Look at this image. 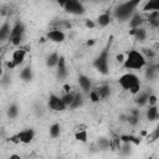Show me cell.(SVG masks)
<instances>
[{"label": "cell", "instance_id": "1", "mask_svg": "<svg viewBox=\"0 0 159 159\" xmlns=\"http://www.w3.org/2000/svg\"><path fill=\"white\" fill-rule=\"evenodd\" d=\"M139 2H140L139 0H132V1H125V2L117 5L114 11H113L114 17L118 19L119 21H124V20L130 19L134 15V10L139 5Z\"/></svg>", "mask_w": 159, "mask_h": 159}, {"label": "cell", "instance_id": "2", "mask_svg": "<svg viewBox=\"0 0 159 159\" xmlns=\"http://www.w3.org/2000/svg\"><path fill=\"white\" fill-rule=\"evenodd\" d=\"M147 65V58L142 52L137 50H130L127 53L125 61L123 63V68L125 70H142Z\"/></svg>", "mask_w": 159, "mask_h": 159}, {"label": "cell", "instance_id": "3", "mask_svg": "<svg viewBox=\"0 0 159 159\" xmlns=\"http://www.w3.org/2000/svg\"><path fill=\"white\" fill-rule=\"evenodd\" d=\"M111 43H112V37L109 39L107 46L101 51V53L97 56V58L93 61V66L94 68L102 73V75H108L109 72V66H108V58H109V48H111Z\"/></svg>", "mask_w": 159, "mask_h": 159}, {"label": "cell", "instance_id": "4", "mask_svg": "<svg viewBox=\"0 0 159 159\" xmlns=\"http://www.w3.org/2000/svg\"><path fill=\"white\" fill-rule=\"evenodd\" d=\"M61 6L65 7V10L70 14H73V15H82L84 14V6L81 1H76V0H68V1H65V2H61L60 4Z\"/></svg>", "mask_w": 159, "mask_h": 159}, {"label": "cell", "instance_id": "5", "mask_svg": "<svg viewBox=\"0 0 159 159\" xmlns=\"http://www.w3.org/2000/svg\"><path fill=\"white\" fill-rule=\"evenodd\" d=\"M118 82H119L120 87H122L123 89H127V91H129L133 86L140 83L138 76L134 75V73H125V75L120 76L119 80H118Z\"/></svg>", "mask_w": 159, "mask_h": 159}, {"label": "cell", "instance_id": "6", "mask_svg": "<svg viewBox=\"0 0 159 159\" xmlns=\"http://www.w3.org/2000/svg\"><path fill=\"white\" fill-rule=\"evenodd\" d=\"M48 107L55 112H62V111H65L67 108V106L63 103L62 98H60V97H57L55 94H50V97H48Z\"/></svg>", "mask_w": 159, "mask_h": 159}, {"label": "cell", "instance_id": "7", "mask_svg": "<svg viewBox=\"0 0 159 159\" xmlns=\"http://www.w3.org/2000/svg\"><path fill=\"white\" fill-rule=\"evenodd\" d=\"M46 37H47L50 41H52V42H63L66 36H65V32H63V31L53 29V30H51V31L47 32Z\"/></svg>", "mask_w": 159, "mask_h": 159}, {"label": "cell", "instance_id": "8", "mask_svg": "<svg viewBox=\"0 0 159 159\" xmlns=\"http://www.w3.org/2000/svg\"><path fill=\"white\" fill-rule=\"evenodd\" d=\"M17 134H19V137H20V139H21V143L29 144V143L32 142V139H34V137H35V130H34L32 128H27V129L21 130V132L17 133Z\"/></svg>", "mask_w": 159, "mask_h": 159}, {"label": "cell", "instance_id": "9", "mask_svg": "<svg viewBox=\"0 0 159 159\" xmlns=\"http://www.w3.org/2000/svg\"><path fill=\"white\" fill-rule=\"evenodd\" d=\"M129 35L133 36L137 41L142 42L147 39V30L144 27H138V29H130L129 30Z\"/></svg>", "mask_w": 159, "mask_h": 159}, {"label": "cell", "instance_id": "10", "mask_svg": "<svg viewBox=\"0 0 159 159\" xmlns=\"http://www.w3.org/2000/svg\"><path fill=\"white\" fill-rule=\"evenodd\" d=\"M25 56H26V51H25V50H22V48L20 47V48H17V50H15V51L12 52L11 61H12L16 66H19V65H21V63L24 62Z\"/></svg>", "mask_w": 159, "mask_h": 159}, {"label": "cell", "instance_id": "11", "mask_svg": "<svg viewBox=\"0 0 159 159\" xmlns=\"http://www.w3.org/2000/svg\"><path fill=\"white\" fill-rule=\"evenodd\" d=\"M143 22H144V17H143L142 14H139V12H134V15L129 19V26H130V29L142 27Z\"/></svg>", "mask_w": 159, "mask_h": 159}, {"label": "cell", "instance_id": "12", "mask_svg": "<svg viewBox=\"0 0 159 159\" xmlns=\"http://www.w3.org/2000/svg\"><path fill=\"white\" fill-rule=\"evenodd\" d=\"M24 32H25V26H24V24H22L21 21H16L15 25L12 26L10 39L17 37V36H24ZM10 39H9V40H10Z\"/></svg>", "mask_w": 159, "mask_h": 159}, {"label": "cell", "instance_id": "13", "mask_svg": "<svg viewBox=\"0 0 159 159\" xmlns=\"http://www.w3.org/2000/svg\"><path fill=\"white\" fill-rule=\"evenodd\" d=\"M122 144H123V142L120 140V137L119 135H113L112 137V139H109V149L112 150V152H120V149H122Z\"/></svg>", "mask_w": 159, "mask_h": 159}, {"label": "cell", "instance_id": "14", "mask_svg": "<svg viewBox=\"0 0 159 159\" xmlns=\"http://www.w3.org/2000/svg\"><path fill=\"white\" fill-rule=\"evenodd\" d=\"M67 76V68H66V61L65 57H60L58 60V65H57V77L60 80H63Z\"/></svg>", "mask_w": 159, "mask_h": 159}, {"label": "cell", "instance_id": "15", "mask_svg": "<svg viewBox=\"0 0 159 159\" xmlns=\"http://www.w3.org/2000/svg\"><path fill=\"white\" fill-rule=\"evenodd\" d=\"M11 30H12V27H10V24L7 21L4 22L1 25V27H0V40L1 41H5L6 39H10Z\"/></svg>", "mask_w": 159, "mask_h": 159}, {"label": "cell", "instance_id": "16", "mask_svg": "<svg viewBox=\"0 0 159 159\" xmlns=\"http://www.w3.org/2000/svg\"><path fill=\"white\" fill-rule=\"evenodd\" d=\"M96 92H97L99 99H106L111 96V87H109V84H102L98 88H96Z\"/></svg>", "mask_w": 159, "mask_h": 159}, {"label": "cell", "instance_id": "17", "mask_svg": "<svg viewBox=\"0 0 159 159\" xmlns=\"http://www.w3.org/2000/svg\"><path fill=\"white\" fill-rule=\"evenodd\" d=\"M120 140L123 143H128V144H134V145H139L140 142H142V138L140 137H135V135H132V134H123L120 135Z\"/></svg>", "mask_w": 159, "mask_h": 159}, {"label": "cell", "instance_id": "18", "mask_svg": "<svg viewBox=\"0 0 159 159\" xmlns=\"http://www.w3.org/2000/svg\"><path fill=\"white\" fill-rule=\"evenodd\" d=\"M78 83H80L81 88H82L84 92H88V91L91 89V87H92L91 80H89L87 76H84V75H80V76H78Z\"/></svg>", "mask_w": 159, "mask_h": 159}, {"label": "cell", "instance_id": "19", "mask_svg": "<svg viewBox=\"0 0 159 159\" xmlns=\"http://www.w3.org/2000/svg\"><path fill=\"white\" fill-rule=\"evenodd\" d=\"M143 11H159V0H149L144 4L143 6Z\"/></svg>", "mask_w": 159, "mask_h": 159}, {"label": "cell", "instance_id": "20", "mask_svg": "<svg viewBox=\"0 0 159 159\" xmlns=\"http://www.w3.org/2000/svg\"><path fill=\"white\" fill-rule=\"evenodd\" d=\"M149 96H150L149 92H139L138 96H137V98H135V103L139 107L145 106L148 103V101H149Z\"/></svg>", "mask_w": 159, "mask_h": 159}, {"label": "cell", "instance_id": "21", "mask_svg": "<svg viewBox=\"0 0 159 159\" xmlns=\"http://www.w3.org/2000/svg\"><path fill=\"white\" fill-rule=\"evenodd\" d=\"M148 22H149V25L152 27L158 29L159 27V11L149 12V15H148Z\"/></svg>", "mask_w": 159, "mask_h": 159}, {"label": "cell", "instance_id": "22", "mask_svg": "<svg viewBox=\"0 0 159 159\" xmlns=\"http://www.w3.org/2000/svg\"><path fill=\"white\" fill-rule=\"evenodd\" d=\"M139 116H140V113H139L138 109H132L130 113H129V116H127V122L130 125H135L139 122Z\"/></svg>", "mask_w": 159, "mask_h": 159}, {"label": "cell", "instance_id": "23", "mask_svg": "<svg viewBox=\"0 0 159 159\" xmlns=\"http://www.w3.org/2000/svg\"><path fill=\"white\" fill-rule=\"evenodd\" d=\"M58 60H60V56L57 52H52L47 58H46V65L47 67L52 68V67H56L58 65Z\"/></svg>", "mask_w": 159, "mask_h": 159}, {"label": "cell", "instance_id": "24", "mask_svg": "<svg viewBox=\"0 0 159 159\" xmlns=\"http://www.w3.org/2000/svg\"><path fill=\"white\" fill-rule=\"evenodd\" d=\"M159 118V111L157 106H149L147 111V119L148 120H157Z\"/></svg>", "mask_w": 159, "mask_h": 159}, {"label": "cell", "instance_id": "25", "mask_svg": "<svg viewBox=\"0 0 159 159\" xmlns=\"http://www.w3.org/2000/svg\"><path fill=\"white\" fill-rule=\"evenodd\" d=\"M20 77H21L22 81L30 82V81L32 80V70H31V67H30V66L24 67V68L21 70V72H20Z\"/></svg>", "mask_w": 159, "mask_h": 159}, {"label": "cell", "instance_id": "26", "mask_svg": "<svg viewBox=\"0 0 159 159\" xmlns=\"http://www.w3.org/2000/svg\"><path fill=\"white\" fill-rule=\"evenodd\" d=\"M111 21H112L111 15H109V14H107V12H106V14L99 15V16H98V19H97V24H98L101 27H106V26H108Z\"/></svg>", "mask_w": 159, "mask_h": 159}, {"label": "cell", "instance_id": "27", "mask_svg": "<svg viewBox=\"0 0 159 159\" xmlns=\"http://www.w3.org/2000/svg\"><path fill=\"white\" fill-rule=\"evenodd\" d=\"M48 133H50V137L51 138H58L60 137V134H61V127H60V124L58 123H53L51 127H50V130H48Z\"/></svg>", "mask_w": 159, "mask_h": 159}, {"label": "cell", "instance_id": "28", "mask_svg": "<svg viewBox=\"0 0 159 159\" xmlns=\"http://www.w3.org/2000/svg\"><path fill=\"white\" fill-rule=\"evenodd\" d=\"M82 104H83V97H82V94L81 93H75V98H73V102L70 106V108L71 109H76V108L81 107Z\"/></svg>", "mask_w": 159, "mask_h": 159}, {"label": "cell", "instance_id": "29", "mask_svg": "<svg viewBox=\"0 0 159 159\" xmlns=\"http://www.w3.org/2000/svg\"><path fill=\"white\" fill-rule=\"evenodd\" d=\"M55 29L56 30H65V29H71V24L68 22V21H66V20H60V21H56L55 24Z\"/></svg>", "mask_w": 159, "mask_h": 159}, {"label": "cell", "instance_id": "30", "mask_svg": "<svg viewBox=\"0 0 159 159\" xmlns=\"http://www.w3.org/2000/svg\"><path fill=\"white\" fill-rule=\"evenodd\" d=\"M17 114H19V107H17L16 104H11V106L7 108V117H9L10 119H14V118L17 117Z\"/></svg>", "mask_w": 159, "mask_h": 159}, {"label": "cell", "instance_id": "31", "mask_svg": "<svg viewBox=\"0 0 159 159\" xmlns=\"http://www.w3.org/2000/svg\"><path fill=\"white\" fill-rule=\"evenodd\" d=\"M75 139L81 142V143H86L87 139H88V134L86 130H80V132H76L75 133Z\"/></svg>", "mask_w": 159, "mask_h": 159}, {"label": "cell", "instance_id": "32", "mask_svg": "<svg viewBox=\"0 0 159 159\" xmlns=\"http://www.w3.org/2000/svg\"><path fill=\"white\" fill-rule=\"evenodd\" d=\"M145 139H147V142L148 143H152V142H154V140H157V139H159V124H158V127L150 133V134H148L147 137H145Z\"/></svg>", "mask_w": 159, "mask_h": 159}, {"label": "cell", "instance_id": "33", "mask_svg": "<svg viewBox=\"0 0 159 159\" xmlns=\"http://www.w3.org/2000/svg\"><path fill=\"white\" fill-rule=\"evenodd\" d=\"M62 101H63V103L67 106V107H70L71 104H72V102H73V98H75V93H65L62 97Z\"/></svg>", "mask_w": 159, "mask_h": 159}, {"label": "cell", "instance_id": "34", "mask_svg": "<svg viewBox=\"0 0 159 159\" xmlns=\"http://www.w3.org/2000/svg\"><path fill=\"white\" fill-rule=\"evenodd\" d=\"M157 67L155 66H149L147 70H145V77L149 78V80H153L155 77V73H157Z\"/></svg>", "mask_w": 159, "mask_h": 159}, {"label": "cell", "instance_id": "35", "mask_svg": "<svg viewBox=\"0 0 159 159\" xmlns=\"http://www.w3.org/2000/svg\"><path fill=\"white\" fill-rule=\"evenodd\" d=\"M98 148H99L101 150H107V149H109V139L99 138V139H98Z\"/></svg>", "mask_w": 159, "mask_h": 159}, {"label": "cell", "instance_id": "36", "mask_svg": "<svg viewBox=\"0 0 159 159\" xmlns=\"http://www.w3.org/2000/svg\"><path fill=\"white\" fill-rule=\"evenodd\" d=\"M142 53H143V56L147 58V57H154V50L153 48H148V47H144V48H142Z\"/></svg>", "mask_w": 159, "mask_h": 159}, {"label": "cell", "instance_id": "37", "mask_svg": "<svg viewBox=\"0 0 159 159\" xmlns=\"http://www.w3.org/2000/svg\"><path fill=\"white\" fill-rule=\"evenodd\" d=\"M119 153H120L122 155H128V154L130 153V144L123 143V144H122V149H120Z\"/></svg>", "mask_w": 159, "mask_h": 159}, {"label": "cell", "instance_id": "38", "mask_svg": "<svg viewBox=\"0 0 159 159\" xmlns=\"http://www.w3.org/2000/svg\"><path fill=\"white\" fill-rule=\"evenodd\" d=\"M89 99H91L93 103H96V102L101 101V99H99V97H98V94H97V92H96V89H93V91H91V92H89Z\"/></svg>", "mask_w": 159, "mask_h": 159}, {"label": "cell", "instance_id": "39", "mask_svg": "<svg viewBox=\"0 0 159 159\" xmlns=\"http://www.w3.org/2000/svg\"><path fill=\"white\" fill-rule=\"evenodd\" d=\"M10 42H11L14 46H20V45H21V42H22V36L12 37V39H10Z\"/></svg>", "mask_w": 159, "mask_h": 159}, {"label": "cell", "instance_id": "40", "mask_svg": "<svg viewBox=\"0 0 159 159\" xmlns=\"http://www.w3.org/2000/svg\"><path fill=\"white\" fill-rule=\"evenodd\" d=\"M9 142L10 143H14V144H19V143H21V139H20L19 134H14V135H10L9 137Z\"/></svg>", "mask_w": 159, "mask_h": 159}, {"label": "cell", "instance_id": "41", "mask_svg": "<svg viewBox=\"0 0 159 159\" xmlns=\"http://www.w3.org/2000/svg\"><path fill=\"white\" fill-rule=\"evenodd\" d=\"M157 96H154V94H150L149 96V101H148V103H149V106H155L157 104Z\"/></svg>", "mask_w": 159, "mask_h": 159}, {"label": "cell", "instance_id": "42", "mask_svg": "<svg viewBox=\"0 0 159 159\" xmlns=\"http://www.w3.org/2000/svg\"><path fill=\"white\" fill-rule=\"evenodd\" d=\"M84 26H86L87 29H93V27L96 26V24H94L92 20H86V22H84Z\"/></svg>", "mask_w": 159, "mask_h": 159}, {"label": "cell", "instance_id": "43", "mask_svg": "<svg viewBox=\"0 0 159 159\" xmlns=\"http://www.w3.org/2000/svg\"><path fill=\"white\" fill-rule=\"evenodd\" d=\"M6 67H7V70H14V68L16 67V65L10 60V61H7V62H6Z\"/></svg>", "mask_w": 159, "mask_h": 159}, {"label": "cell", "instance_id": "44", "mask_svg": "<svg viewBox=\"0 0 159 159\" xmlns=\"http://www.w3.org/2000/svg\"><path fill=\"white\" fill-rule=\"evenodd\" d=\"M116 60H117L118 62H123V63H124V61H125V57H124V55H123V53H119V55H117Z\"/></svg>", "mask_w": 159, "mask_h": 159}, {"label": "cell", "instance_id": "45", "mask_svg": "<svg viewBox=\"0 0 159 159\" xmlns=\"http://www.w3.org/2000/svg\"><path fill=\"white\" fill-rule=\"evenodd\" d=\"M63 89H65V93H70V89H71V86L70 84H63Z\"/></svg>", "mask_w": 159, "mask_h": 159}, {"label": "cell", "instance_id": "46", "mask_svg": "<svg viewBox=\"0 0 159 159\" xmlns=\"http://www.w3.org/2000/svg\"><path fill=\"white\" fill-rule=\"evenodd\" d=\"M94 42H96V41H94L93 39H91V40H88V41L86 42V45H87V46H93V45H94Z\"/></svg>", "mask_w": 159, "mask_h": 159}, {"label": "cell", "instance_id": "47", "mask_svg": "<svg viewBox=\"0 0 159 159\" xmlns=\"http://www.w3.org/2000/svg\"><path fill=\"white\" fill-rule=\"evenodd\" d=\"M9 159H21V157L17 155V154H11V155L9 157Z\"/></svg>", "mask_w": 159, "mask_h": 159}, {"label": "cell", "instance_id": "48", "mask_svg": "<svg viewBox=\"0 0 159 159\" xmlns=\"http://www.w3.org/2000/svg\"><path fill=\"white\" fill-rule=\"evenodd\" d=\"M80 130H86V125H83V124L78 125V127H77V132H80Z\"/></svg>", "mask_w": 159, "mask_h": 159}, {"label": "cell", "instance_id": "49", "mask_svg": "<svg viewBox=\"0 0 159 159\" xmlns=\"http://www.w3.org/2000/svg\"><path fill=\"white\" fill-rule=\"evenodd\" d=\"M46 39H47V37H41V39H40V42H41V43H45V42H46Z\"/></svg>", "mask_w": 159, "mask_h": 159}, {"label": "cell", "instance_id": "50", "mask_svg": "<svg viewBox=\"0 0 159 159\" xmlns=\"http://www.w3.org/2000/svg\"><path fill=\"white\" fill-rule=\"evenodd\" d=\"M140 134H142L143 137H147V135H148V133H147L145 130H142V132H140Z\"/></svg>", "mask_w": 159, "mask_h": 159}, {"label": "cell", "instance_id": "51", "mask_svg": "<svg viewBox=\"0 0 159 159\" xmlns=\"http://www.w3.org/2000/svg\"><path fill=\"white\" fill-rule=\"evenodd\" d=\"M155 67H157V71H159V63H158V65H157Z\"/></svg>", "mask_w": 159, "mask_h": 159}, {"label": "cell", "instance_id": "52", "mask_svg": "<svg viewBox=\"0 0 159 159\" xmlns=\"http://www.w3.org/2000/svg\"><path fill=\"white\" fill-rule=\"evenodd\" d=\"M158 31H159V27H158Z\"/></svg>", "mask_w": 159, "mask_h": 159}, {"label": "cell", "instance_id": "53", "mask_svg": "<svg viewBox=\"0 0 159 159\" xmlns=\"http://www.w3.org/2000/svg\"><path fill=\"white\" fill-rule=\"evenodd\" d=\"M58 159H61V158H58Z\"/></svg>", "mask_w": 159, "mask_h": 159}]
</instances>
